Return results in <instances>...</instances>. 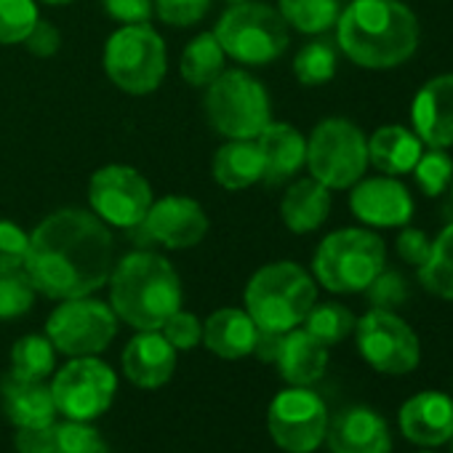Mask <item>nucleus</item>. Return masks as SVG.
<instances>
[{
	"mask_svg": "<svg viewBox=\"0 0 453 453\" xmlns=\"http://www.w3.org/2000/svg\"><path fill=\"white\" fill-rule=\"evenodd\" d=\"M160 334L168 339V344L173 349H192L195 344H200L203 339V326L192 312H181L176 310L160 328Z\"/></svg>",
	"mask_w": 453,
	"mask_h": 453,
	"instance_id": "41",
	"label": "nucleus"
},
{
	"mask_svg": "<svg viewBox=\"0 0 453 453\" xmlns=\"http://www.w3.org/2000/svg\"><path fill=\"white\" fill-rule=\"evenodd\" d=\"M280 17L288 27L304 33V35H320L336 27L342 4L339 0H278Z\"/></svg>",
	"mask_w": 453,
	"mask_h": 453,
	"instance_id": "31",
	"label": "nucleus"
},
{
	"mask_svg": "<svg viewBox=\"0 0 453 453\" xmlns=\"http://www.w3.org/2000/svg\"><path fill=\"white\" fill-rule=\"evenodd\" d=\"M176 371V349L160 331H139L123 349V373L142 389L163 387Z\"/></svg>",
	"mask_w": 453,
	"mask_h": 453,
	"instance_id": "20",
	"label": "nucleus"
},
{
	"mask_svg": "<svg viewBox=\"0 0 453 453\" xmlns=\"http://www.w3.org/2000/svg\"><path fill=\"white\" fill-rule=\"evenodd\" d=\"M144 235L163 249H192L208 233V216L200 203L184 195H168L152 200L147 216L142 219Z\"/></svg>",
	"mask_w": 453,
	"mask_h": 453,
	"instance_id": "15",
	"label": "nucleus"
},
{
	"mask_svg": "<svg viewBox=\"0 0 453 453\" xmlns=\"http://www.w3.org/2000/svg\"><path fill=\"white\" fill-rule=\"evenodd\" d=\"M107 17L123 25H147L152 17V0H102Z\"/></svg>",
	"mask_w": 453,
	"mask_h": 453,
	"instance_id": "42",
	"label": "nucleus"
},
{
	"mask_svg": "<svg viewBox=\"0 0 453 453\" xmlns=\"http://www.w3.org/2000/svg\"><path fill=\"white\" fill-rule=\"evenodd\" d=\"M257 334L259 328L251 315L235 307L216 310L203 326L205 347L224 360H241L246 355H254Z\"/></svg>",
	"mask_w": 453,
	"mask_h": 453,
	"instance_id": "25",
	"label": "nucleus"
},
{
	"mask_svg": "<svg viewBox=\"0 0 453 453\" xmlns=\"http://www.w3.org/2000/svg\"><path fill=\"white\" fill-rule=\"evenodd\" d=\"M400 259L405 265H413V267H421L426 259H429V251H432V241H426V235L421 230H413V226H405V230L397 235V243H395Z\"/></svg>",
	"mask_w": 453,
	"mask_h": 453,
	"instance_id": "43",
	"label": "nucleus"
},
{
	"mask_svg": "<svg viewBox=\"0 0 453 453\" xmlns=\"http://www.w3.org/2000/svg\"><path fill=\"white\" fill-rule=\"evenodd\" d=\"M224 54L241 65H270L288 49V25L278 9L265 4H233L213 30Z\"/></svg>",
	"mask_w": 453,
	"mask_h": 453,
	"instance_id": "6",
	"label": "nucleus"
},
{
	"mask_svg": "<svg viewBox=\"0 0 453 453\" xmlns=\"http://www.w3.org/2000/svg\"><path fill=\"white\" fill-rule=\"evenodd\" d=\"M211 173L224 189H249L265 179V157L257 139H230L216 150Z\"/></svg>",
	"mask_w": 453,
	"mask_h": 453,
	"instance_id": "27",
	"label": "nucleus"
},
{
	"mask_svg": "<svg viewBox=\"0 0 453 453\" xmlns=\"http://www.w3.org/2000/svg\"><path fill=\"white\" fill-rule=\"evenodd\" d=\"M25 270L49 299H78L99 291L112 275V235L83 208H59L30 233Z\"/></svg>",
	"mask_w": 453,
	"mask_h": 453,
	"instance_id": "1",
	"label": "nucleus"
},
{
	"mask_svg": "<svg viewBox=\"0 0 453 453\" xmlns=\"http://www.w3.org/2000/svg\"><path fill=\"white\" fill-rule=\"evenodd\" d=\"M88 200L94 213L120 230H134L142 224L152 205L150 181L131 165H104L88 181Z\"/></svg>",
	"mask_w": 453,
	"mask_h": 453,
	"instance_id": "14",
	"label": "nucleus"
},
{
	"mask_svg": "<svg viewBox=\"0 0 453 453\" xmlns=\"http://www.w3.org/2000/svg\"><path fill=\"white\" fill-rule=\"evenodd\" d=\"M38 19L35 0H0V46L25 43Z\"/></svg>",
	"mask_w": 453,
	"mask_h": 453,
	"instance_id": "37",
	"label": "nucleus"
},
{
	"mask_svg": "<svg viewBox=\"0 0 453 453\" xmlns=\"http://www.w3.org/2000/svg\"><path fill=\"white\" fill-rule=\"evenodd\" d=\"M280 342H283V334H275V331H262L257 334V344H254V355L265 363H275L278 352H280Z\"/></svg>",
	"mask_w": 453,
	"mask_h": 453,
	"instance_id": "45",
	"label": "nucleus"
},
{
	"mask_svg": "<svg viewBox=\"0 0 453 453\" xmlns=\"http://www.w3.org/2000/svg\"><path fill=\"white\" fill-rule=\"evenodd\" d=\"M110 302L118 320L136 331H160L163 323L181 310V280L168 259L136 251L112 267Z\"/></svg>",
	"mask_w": 453,
	"mask_h": 453,
	"instance_id": "3",
	"label": "nucleus"
},
{
	"mask_svg": "<svg viewBox=\"0 0 453 453\" xmlns=\"http://www.w3.org/2000/svg\"><path fill=\"white\" fill-rule=\"evenodd\" d=\"M0 397H4L6 416L17 429H38L57 421V403L51 387L35 379H19L12 371L0 379Z\"/></svg>",
	"mask_w": 453,
	"mask_h": 453,
	"instance_id": "22",
	"label": "nucleus"
},
{
	"mask_svg": "<svg viewBox=\"0 0 453 453\" xmlns=\"http://www.w3.org/2000/svg\"><path fill=\"white\" fill-rule=\"evenodd\" d=\"M413 179L418 184V189L426 197H437L450 187L453 179V160L445 150L440 147H429L418 155L416 165H413Z\"/></svg>",
	"mask_w": 453,
	"mask_h": 453,
	"instance_id": "36",
	"label": "nucleus"
},
{
	"mask_svg": "<svg viewBox=\"0 0 453 453\" xmlns=\"http://www.w3.org/2000/svg\"><path fill=\"white\" fill-rule=\"evenodd\" d=\"M426 453H429V450H426Z\"/></svg>",
	"mask_w": 453,
	"mask_h": 453,
	"instance_id": "50",
	"label": "nucleus"
},
{
	"mask_svg": "<svg viewBox=\"0 0 453 453\" xmlns=\"http://www.w3.org/2000/svg\"><path fill=\"white\" fill-rule=\"evenodd\" d=\"M307 168L328 189H349L368 168V139L365 134L344 120L328 118L315 126L307 139Z\"/></svg>",
	"mask_w": 453,
	"mask_h": 453,
	"instance_id": "9",
	"label": "nucleus"
},
{
	"mask_svg": "<svg viewBox=\"0 0 453 453\" xmlns=\"http://www.w3.org/2000/svg\"><path fill=\"white\" fill-rule=\"evenodd\" d=\"M318 302V286L294 262H275L254 273L246 286V312L262 331L299 328Z\"/></svg>",
	"mask_w": 453,
	"mask_h": 453,
	"instance_id": "4",
	"label": "nucleus"
},
{
	"mask_svg": "<svg viewBox=\"0 0 453 453\" xmlns=\"http://www.w3.org/2000/svg\"><path fill=\"white\" fill-rule=\"evenodd\" d=\"M38 288L25 267H0V320H14L33 310Z\"/></svg>",
	"mask_w": 453,
	"mask_h": 453,
	"instance_id": "34",
	"label": "nucleus"
},
{
	"mask_svg": "<svg viewBox=\"0 0 453 453\" xmlns=\"http://www.w3.org/2000/svg\"><path fill=\"white\" fill-rule=\"evenodd\" d=\"M211 9V0H155V14L171 27H189Z\"/></svg>",
	"mask_w": 453,
	"mask_h": 453,
	"instance_id": "39",
	"label": "nucleus"
},
{
	"mask_svg": "<svg viewBox=\"0 0 453 453\" xmlns=\"http://www.w3.org/2000/svg\"><path fill=\"white\" fill-rule=\"evenodd\" d=\"M230 4H243V0H230Z\"/></svg>",
	"mask_w": 453,
	"mask_h": 453,
	"instance_id": "47",
	"label": "nucleus"
},
{
	"mask_svg": "<svg viewBox=\"0 0 453 453\" xmlns=\"http://www.w3.org/2000/svg\"><path fill=\"white\" fill-rule=\"evenodd\" d=\"M328 213H331V189L312 176L294 181L280 200V219L296 235L320 230Z\"/></svg>",
	"mask_w": 453,
	"mask_h": 453,
	"instance_id": "26",
	"label": "nucleus"
},
{
	"mask_svg": "<svg viewBox=\"0 0 453 453\" xmlns=\"http://www.w3.org/2000/svg\"><path fill=\"white\" fill-rule=\"evenodd\" d=\"M387 249L384 241L371 230H336L315 251L312 270L315 280L331 294H360L384 270Z\"/></svg>",
	"mask_w": 453,
	"mask_h": 453,
	"instance_id": "5",
	"label": "nucleus"
},
{
	"mask_svg": "<svg viewBox=\"0 0 453 453\" xmlns=\"http://www.w3.org/2000/svg\"><path fill=\"white\" fill-rule=\"evenodd\" d=\"M54 363H57V347L51 344L49 336L41 334L17 339L12 349V373L19 379L46 381V376H51L54 371Z\"/></svg>",
	"mask_w": 453,
	"mask_h": 453,
	"instance_id": "32",
	"label": "nucleus"
},
{
	"mask_svg": "<svg viewBox=\"0 0 453 453\" xmlns=\"http://www.w3.org/2000/svg\"><path fill=\"white\" fill-rule=\"evenodd\" d=\"M257 144L265 157V181L283 184L307 160V139L291 123H267V128L257 136Z\"/></svg>",
	"mask_w": 453,
	"mask_h": 453,
	"instance_id": "23",
	"label": "nucleus"
},
{
	"mask_svg": "<svg viewBox=\"0 0 453 453\" xmlns=\"http://www.w3.org/2000/svg\"><path fill=\"white\" fill-rule=\"evenodd\" d=\"M25 46L35 57H54L59 51V46H62V35L51 22L38 19L35 27L30 30V35L25 38Z\"/></svg>",
	"mask_w": 453,
	"mask_h": 453,
	"instance_id": "44",
	"label": "nucleus"
},
{
	"mask_svg": "<svg viewBox=\"0 0 453 453\" xmlns=\"http://www.w3.org/2000/svg\"><path fill=\"white\" fill-rule=\"evenodd\" d=\"M205 115L226 139H257L273 120L267 88L246 70H224L208 86Z\"/></svg>",
	"mask_w": 453,
	"mask_h": 453,
	"instance_id": "7",
	"label": "nucleus"
},
{
	"mask_svg": "<svg viewBox=\"0 0 453 453\" xmlns=\"http://www.w3.org/2000/svg\"><path fill=\"white\" fill-rule=\"evenodd\" d=\"M41 4H49V6H65V4H73V0H41Z\"/></svg>",
	"mask_w": 453,
	"mask_h": 453,
	"instance_id": "46",
	"label": "nucleus"
},
{
	"mask_svg": "<svg viewBox=\"0 0 453 453\" xmlns=\"http://www.w3.org/2000/svg\"><path fill=\"white\" fill-rule=\"evenodd\" d=\"M365 294H368V302H371L376 310H395V307L405 304V299H408V286H405L403 275L381 270V273L371 280V286L365 288Z\"/></svg>",
	"mask_w": 453,
	"mask_h": 453,
	"instance_id": "38",
	"label": "nucleus"
},
{
	"mask_svg": "<svg viewBox=\"0 0 453 453\" xmlns=\"http://www.w3.org/2000/svg\"><path fill=\"white\" fill-rule=\"evenodd\" d=\"M267 426L278 448L288 453H312L326 440L328 408L312 389L288 387L270 403Z\"/></svg>",
	"mask_w": 453,
	"mask_h": 453,
	"instance_id": "13",
	"label": "nucleus"
},
{
	"mask_svg": "<svg viewBox=\"0 0 453 453\" xmlns=\"http://www.w3.org/2000/svg\"><path fill=\"white\" fill-rule=\"evenodd\" d=\"M352 213L368 226H405L413 216V197L397 176H373L352 184Z\"/></svg>",
	"mask_w": 453,
	"mask_h": 453,
	"instance_id": "16",
	"label": "nucleus"
},
{
	"mask_svg": "<svg viewBox=\"0 0 453 453\" xmlns=\"http://www.w3.org/2000/svg\"><path fill=\"white\" fill-rule=\"evenodd\" d=\"M421 152V139L405 126H381L368 139V163L384 176L411 173Z\"/></svg>",
	"mask_w": 453,
	"mask_h": 453,
	"instance_id": "28",
	"label": "nucleus"
},
{
	"mask_svg": "<svg viewBox=\"0 0 453 453\" xmlns=\"http://www.w3.org/2000/svg\"><path fill=\"white\" fill-rule=\"evenodd\" d=\"M450 453H453V437H450Z\"/></svg>",
	"mask_w": 453,
	"mask_h": 453,
	"instance_id": "48",
	"label": "nucleus"
},
{
	"mask_svg": "<svg viewBox=\"0 0 453 453\" xmlns=\"http://www.w3.org/2000/svg\"><path fill=\"white\" fill-rule=\"evenodd\" d=\"M339 54L328 41L307 43L294 59V75L302 86H323L336 75Z\"/></svg>",
	"mask_w": 453,
	"mask_h": 453,
	"instance_id": "35",
	"label": "nucleus"
},
{
	"mask_svg": "<svg viewBox=\"0 0 453 453\" xmlns=\"http://www.w3.org/2000/svg\"><path fill=\"white\" fill-rule=\"evenodd\" d=\"M326 442L331 453H389L392 437L381 413L355 405L328 421Z\"/></svg>",
	"mask_w": 453,
	"mask_h": 453,
	"instance_id": "19",
	"label": "nucleus"
},
{
	"mask_svg": "<svg viewBox=\"0 0 453 453\" xmlns=\"http://www.w3.org/2000/svg\"><path fill=\"white\" fill-rule=\"evenodd\" d=\"M280 376L291 387H310L315 384L328 365V347L320 344L304 328H291L283 334L280 352L275 357Z\"/></svg>",
	"mask_w": 453,
	"mask_h": 453,
	"instance_id": "24",
	"label": "nucleus"
},
{
	"mask_svg": "<svg viewBox=\"0 0 453 453\" xmlns=\"http://www.w3.org/2000/svg\"><path fill=\"white\" fill-rule=\"evenodd\" d=\"M400 432L408 442L434 448L453 437V397L445 392H418L400 408Z\"/></svg>",
	"mask_w": 453,
	"mask_h": 453,
	"instance_id": "18",
	"label": "nucleus"
},
{
	"mask_svg": "<svg viewBox=\"0 0 453 453\" xmlns=\"http://www.w3.org/2000/svg\"><path fill=\"white\" fill-rule=\"evenodd\" d=\"M355 323H357L355 315L344 304H336V302L318 304L315 302V307L304 318V331L312 334L320 344L331 347V344L344 342L355 331Z\"/></svg>",
	"mask_w": 453,
	"mask_h": 453,
	"instance_id": "33",
	"label": "nucleus"
},
{
	"mask_svg": "<svg viewBox=\"0 0 453 453\" xmlns=\"http://www.w3.org/2000/svg\"><path fill=\"white\" fill-rule=\"evenodd\" d=\"M418 38V19L400 0H352L336 22V46L363 70L405 65Z\"/></svg>",
	"mask_w": 453,
	"mask_h": 453,
	"instance_id": "2",
	"label": "nucleus"
},
{
	"mask_svg": "<svg viewBox=\"0 0 453 453\" xmlns=\"http://www.w3.org/2000/svg\"><path fill=\"white\" fill-rule=\"evenodd\" d=\"M19 453H110L102 434L88 421H54L38 429L17 432Z\"/></svg>",
	"mask_w": 453,
	"mask_h": 453,
	"instance_id": "21",
	"label": "nucleus"
},
{
	"mask_svg": "<svg viewBox=\"0 0 453 453\" xmlns=\"http://www.w3.org/2000/svg\"><path fill=\"white\" fill-rule=\"evenodd\" d=\"M27 246L30 233L9 219H0V267H25Z\"/></svg>",
	"mask_w": 453,
	"mask_h": 453,
	"instance_id": "40",
	"label": "nucleus"
},
{
	"mask_svg": "<svg viewBox=\"0 0 453 453\" xmlns=\"http://www.w3.org/2000/svg\"><path fill=\"white\" fill-rule=\"evenodd\" d=\"M115 371L94 355L73 357L51 381L57 411L73 421H91L102 416L115 397Z\"/></svg>",
	"mask_w": 453,
	"mask_h": 453,
	"instance_id": "12",
	"label": "nucleus"
},
{
	"mask_svg": "<svg viewBox=\"0 0 453 453\" xmlns=\"http://www.w3.org/2000/svg\"><path fill=\"white\" fill-rule=\"evenodd\" d=\"M165 67V43L147 25H126L104 46V73L123 94H152L163 83Z\"/></svg>",
	"mask_w": 453,
	"mask_h": 453,
	"instance_id": "8",
	"label": "nucleus"
},
{
	"mask_svg": "<svg viewBox=\"0 0 453 453\" xmlns=\"http://www.w3.org/2000/svg\"><path fill=\"white\" fill-rule=\"evenodd\" d=\"M224 49L219 46L213 33H203L187 43L179 59V73L181 78L195 86V88H208L221 73H224Z\"/></svg>",
	"mask_w": 453,
	"mask_h": 453,
	"instance_id": "29",
	"label": "nucleus"
},
{
	"mask_svg": "<svg viewBox=\"0 0 453 453\" xmlns=\"http://www.w3.org/2000/svg\"><path fill=\"white\" fill-rule=\"evenodd\" d=\"M115 334L118 315L112 312V307L88 296L65 299L46 323V336L51 339V344L70 357L104 352Z\"/></svg>",
	"mask_w": 453,
	"mask_h": 453,
	"instance_id": "10",
	"label": "nucleus"
},
{
	"mask_svg": "<svg viewBox=\"0 0 453 453\" xmlns=\"http://www.w3.org/2000/svg\"><path fill=\"white\" fill-rule=\"evenodd\" d=\"M355 339L363 360L389 376L411 373L421 360V344L413 328L392 310H371L355 323Z\"/></svg>",
	"mask_w": 453,
	"mask_h": 453,
	"instance_id": "11",
	"label": "nucleus"
},
{
	"mask_svg": "<svg viewBox=\"0 0 453 453\" xmlns=\"http://www.w3.org/2000/svg\"><path fill=\"white\" fill-rule=\"evenodd\" d=\"M413 134L426 147H453V73L426 81L411 104Z\"/></svg>",
	"mask_w": 453,
	"mask_h": 453,
	"instance_id": "17",
	"label": "nucleus"
},
{
	"mask_svg": "<svg viewBox=\"0 0 453 453\" xmlns=\"http://www.w3.org/2000/svg\"><path fill=\"white\" fill-rule=\"evenodd\" d=\"M450 195H453V179H450Z\"/></svg>",
	"mask_w": 453,
	"mask_h": 453,
	"instance_id": "49",
	"label": "nucleus"
},
{
	"mask_svg": "<svg viewBox=\"0 0 453 453\" xmlns=\"http://www.w3.org/2000/svg\"><path fill=\"white\" fill-rule=\"evenodd\" d=\"M418 280L432 296L453 302V221L432 241L429 259L418 267Z\"/></svg>",
	"mask_w": 453,
	"mask_h": 453,
	"instance_id": "30",
	"label": "nucleus"
}]
</instances>
